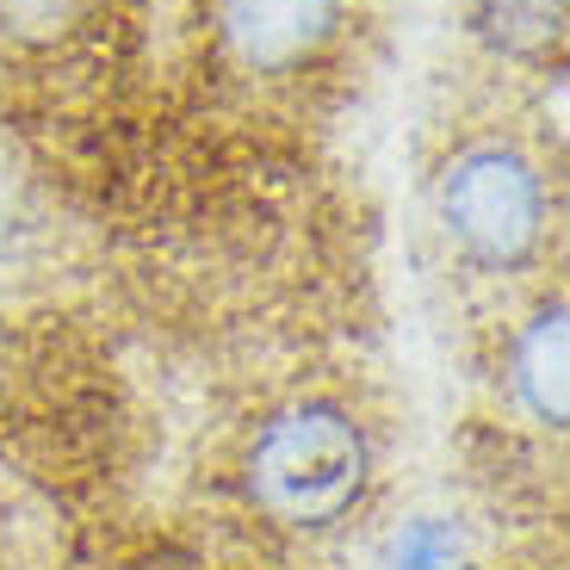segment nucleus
<instances>
[{"mask_svg":"<svg viewBox=\"0 0 570 570\" xmlns=\"http://www.w3.org/2000/svg\"><path fill=\"white\" fill-rule=\"evenodd\" d=\"M243 490L273 528L335 533L372 490V441L360 415L328 397L273 410L248 434Z\"/></svg>","mask_w":570,"mask_h":570,"instance_id":"3","label":"nucleus"},{"mask_svg":"<svg viewBox=\"0 0 570 570\" xmlns=\"http://www.w3.org/2000/svg\"><path fill=\"white\" fill-rule=\"evenodd\" d=\"M465 564V533L446 514H415L391 533L379 570H459Z\"/></svg>","mask_w":570,"mask_h":570,"instance_id":"7","label":"nucleus"},{"mask_svg":"<svg viewBox=\"0 0 570 570\" xmlns=\"http://www.w3.org/2000/svg\"><path fill=\"white\" fill-rule=\"evenodd\" d=\"M422 205L441 255L465 279H533L564 229L558 137L509 94H471L428 130Z\"/></svg>","mask_w":570,"mask_h":570,"instance_id":"1","label":"nucleus"},{"mask_svg":"<svg viewBox=\"0 0 570 570\" xmlns=\"http://www.w3.org/2000/svg\"><path fill=\"white\" fill-rule=\"evenodd\" d=\"M570 323H564V292L558 285H540L528 298V311L509 323L502 335V385H509V403L528 415L546 434H564L570 422Z\"/></svg>","mask_w":570,"mask_h":570,"instance_id":"5","label":"nucleus"},{"mask_svg":"<svg viewBox=\"0 0 570 570\" xmlns=\"http://www.w3.org/2000/svg\"><path fill=\"white\" fill-rule=\"evenodd\" d=\"M465 38L502 81H564L570 0H465Z\"/></svg>","mask_w":570,"mask_h":570,"instance_id":"6","label":"nucleus"},{"mask_svg":"<svg viewBox=\"0 0 570 570\" xmlns=\"http://www.w3.org/2000/svg\"><path fill=\"white\" fill-rule=\"evenodd\" d=\"M366 31V0H193V50L212 94L285 125L342 100Z\"/></svg>","mask_w":570,"mask_h":570,"instance_id":"2","label":"nucleus"},{"mask_svg":"<svg viewBox=\"0 0 570 570\" xmlns=\"http://www.w3.org/2000/svg\"><path fill=\"white\" fill-rule=\"evenodd\" d=\"M137 0H0V81L75 94L118 69Z\"/></svg>","mask_w":570,"mask_h":570,"instance_id":"4","label":"nucleus"}]
</instances>
